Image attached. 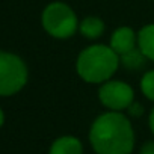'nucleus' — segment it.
<instances>
[{
    "instance_id": "nucleus-2",
    "label": "nucleus",
    "mask_w": 154,
    "mask_h": 154,
    "mask_svg": "<svg viewBox=\"0 0 154 154\" xmlns=\"http://www.w3.org/2000/svg\"><path fill=\"white\" fill-rule=\"evenodd\" d=\"M119 56L110 45L95 44L85 48L77 57V74L88 83H104L116 72Z\"/></svg>"
},
{
    "instance_id": "nucleus-7",
    "label": "nucleus",
    "mask_w": 154,
    "mask_h": 154,
    "mask_svg": "<svg viewBox=\"0 0 154 154\" xmlns=\"http://www.w3.org/2000/svg\"><path fill=\"white\" fill-rule=\"evenodd\" d=\"M48 154H83V145L74 136H60L51 143Z\"/></svg>"
},
{
    "instance_id": "nucleus-10",
    "label": "nucleus",
    "mask_w": 154,
    "mask_h": 154,
    "mask_svg": "<svg viewBox=\"0 0 154 154\" xmlns=\"http://www.w3.org/2000/svg\"><path fill=\"white\" fill-rule=\"evenodd\" d=\"M140 91L148 100L154 101V71H148L143 74L140 79Z\"/></svg>"
},
{
    "instance_id": "nucleus-3",
    "label": "nucleus",
    "mask_w": 154,
    "mask_h": 154,
    "mask_svg": "<svg viewBox=\"0 0 154 154\" xmlns=\"http://www.w3.org/2000/svg\"><path fill=\"white\" fill-rule=\"evenodd\" d=\"M41 20L45 32L59 39H65L74 35L79 26L74 11L62 2H53L47 5Z\"/></svg>"
},
{
    "instance_id": "nucleus-13",
    "label": "nucleus",
    "mask_w": 154,
    "mask_h": 154,
    "mask_svg": "<svg viewBox=\"0 0 154 154\" xmlns=\"http://www.w3.org/2000/svg\"><path fill=\"white\" fill-rule=\"evenodd\" d=\"M128 110H130V113L134 115V116H139V115L142 113V109H140V106H139L137 103H131V106L128 107Z\"/></svg>"
},
{
    "instance_id": "nucleus-6",
    "label": "nucleus",
    "mask_w": 154,
    "mask_h": 154,
    "mask_svg": "<svg viewBox=\"0 0 154 154\" xmlns=\"http://www.w3.org/2000/svg\"><path fill=\"white\" fill-rule=\"evenodd\" d=\"M137 41V35L133 32V29L124 26L116 29L112 36H110V48L118 54V56H124L127 53H130L131 50H134V44Z\"/></svg>"
},
{
    "instance_id": "nucleus-5",
    "label": "nucleus",
    "mask_w": 154,
    "mask_h": 154,
    "mask_svg": "<svg viewBox=\"0 0 154 154\" xmlns=\"http://www.w3.org/2000/svg\"><path fill=\"white\" fill-rule=\"evenodd\" d=\"M98 98L107 109L113 112H121L124 109H128L134 100V92L131 86L125 82L113 80V82H104L98 91Z\"/></svg>"
},
{
    "instance_id": "nucleus-4",
    "label": "nucleus",
    "mask_w": 154,
    "mask_h": 154,
    "mask_svg": "<svg viewBox=\"0 0 154 154\" xmlns=\"http://www.w3.org/2000/svg\"><path fill=\"white\" fill-rule=\"evenodd\" d=\"M27 82V66L21 57L0 51V95L17 94Z\"/></svg>"
},
{
    "instance_id": "nucleus-14",
    "label": "nucleus",
    "mask_w": 154,
    "mask_h": 154,
    "mask_svg": "<svg viewBox=\"0 0 154 154\" xmlns=\"http://www.w3.org/2000/svg\"><path fill=\"white\" fill-rule=\"evenodd\" d=\"M148 122H149V128H151V131H152V134H154V109H152L151 113H149V119H148Z\"/></svg>"
},
{
    "instance_id": "nucleus-15",
    "label": "nucleus",
    "mask_w": 154,
    "mask_h": 154,
    "mask_svg": "<svg viewBox=\"0 0 154 154\" xmlns=\"http://www.w3.org/2000/svg\"><path fill=\"white\" fill-rule=\"evenodd\" d=\"M3 121H5V115H3V110L0 109V127L3 125Z\"/></svg>"
},
{
    "instance_id": "nucleus-12",
    "label": "nucleus",
    "mask_w": 154,
    "mask_h": 154,
    "mask_svg": "<svg viewBox=\"0 0 154 154\" xmlns=\"http://www.w3.org/2000/svg\"><path fill=\"white\" fill-rule=\"evenodd\" d=\"M139 154H154V140H149L140 146Z\"/></svg>"
},
{
    "instance_id": "nucleus-11",
    "label": "nucleus",
    "mask_w": 154,
    "mask_h": 154,
    "mask_svg": "<svg viewBox=\"0 0 154 154\" xmlns=\"http://www.w3.org/2000/svg\"><path fill=\"white\" fill-rule=\"evenodd\" d=\"M142 56L143 54L140 53V50L139 51L131 50L130 53H127V54H124L121 57H122V63L125 66H128V68H137V66H140L143 63V57Z\"/></svg>"
},
{
    "instance_id": "nucleus-9",
    "label": "nucleus",
    "mask_w": 154,
    "mask_h": 154,
    "mask_svg": "<svg viewBox=\"0 0 154 154\" xmlns=\"http://www.w3.org/2000/svg\"><path fill=\"white\" fill-rule=\"evenodd\" d=\"M79 27H80L82 35L86 36L88 39H97L104 32V23L98 17H86L79 24Z\"/></svg>"
},
{
    "instance_id": "nucleus-1",
    "label": "nucleus",
    "mask_w": 154,
    "mask_h": 154,
    "mask_svg": "<svg viewBox=\"0 0 154 154\" xmlns=\"http://www.w3.org/2000/svg\"><path fill=\"white\" fill-rule=\"evenodd\" d=\"M89 142L97 154H131L134 148L131 122L121 112H106L92 122Z\"/></svg>"
},
{
    "instance_id": "nucleus-8",
    "label": "nucleus",
    "mask_w": 154,
    "mask_h": 154,
    "mask_svg": "<svg viewBox=\"0 0 154 154\" xmlns=\"http://www.w3.org/2000/svg\"><path fill=\"white\" fill-rule=\"evenodd\" d=\"M137 45L143 57L154 62V24H148L139 30Z\"/></svg>"
}]
</instances>
